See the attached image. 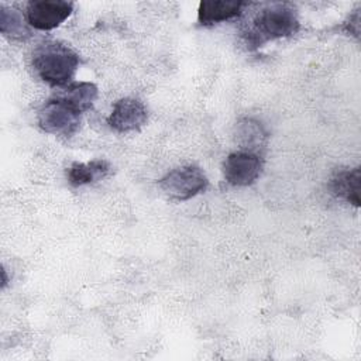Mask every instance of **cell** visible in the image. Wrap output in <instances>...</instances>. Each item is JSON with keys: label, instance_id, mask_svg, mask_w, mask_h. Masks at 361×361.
Masks as SVG:
<instances>
[{"label": "cell", "instance_id": "6", "mask_svg": "<svg viewBox=\"0 0 361 361\" xmlns=\"http://www.w3.org/2000/svg\"><path fill=\"white\" fill-rule=\"evenodd\" d=\"M264 162L252 151H235L223 162V176L233 186H250L262 172Z\"/></svg>", "mask_w": 361, "mask_h": 361}, {"label": "cell", "instance_id": "11", "mask_svg": "<svg viewBox=\"0 0 361 361\" xmlns=\"http://www.w3.org/2000/svg\"><path fill=\"white\" fill-rule=\"evenodd\" d=\"M55 93L83 114L93 107L99 90L92 82H72Z\"/></svg>", "mask_w": 361, "mask_h": 361}, {"label": "cell", "instance_id": "4", "mask_svg": "<svg viewBox=\"0 0 361 361\" xmlns=\"http://www.w3.org/2000/svg\"><path fill=\"white\" fill-rule=\"evenodd\" d=\"M209 185L207 176L196 165H185L165 173L159 180V189L172 200L185 202L204 192Z\"/></svg>", "mask_w": 361, "mask_h": 361}, {"label": "cell", "instance_id": "3", "mask_svg": "<svg viewBox=\"0 0 361 361\" xmlns=\"http://www.w3.org/2000/svg\"><path fill=\"white\" fill-rule=\"evenodd\" d=\"M82 113L54 93L37 111L38 127L48 134L71 138L80 127Z\"/></svg>", "mask_w": 361, "mask_h": 361}, {"label": "cell", "instance_id": "1", "mask_svg": "<svg viewBox=\"0 0 361 361\" xmlns=\"http://www.w3.org/2000/svg\"><path fill=\"white\" fill-rule=\"evenodd\" d=\"M79 63V55L61 41H44L31 54L35 75L51 87H65L72 83Z\"/></svg>", "mask_w": 361, "mask_h": 361}, {"label": "cell", "instance_id": "13", "mask_svg": "<svg viewBox=\"0 0 361 361\" xmlns=\"http://www.w3.org/2000/svg\"><path fill=\"white\" fill-rule=\"evenodd\" d=\"M0 31L13 41H25L31 32L20 11L11 7H0Z\"/></svg>", "mask_w": 361, "mask_h": 361}, {"label": "cell", "instance_id": "8", "mask_svg": "<svg viewBox=\"0 0 361 361\" xmlns=\"http://www.w3.org/2000/svg\"><path fill=\"white\" fill-rule=\"evenodd\" d=\"M245 6L247 3L240 0H203L197 8V23L207 27L233 20L243 13Z\"/></svg>", "mask_w": 361, "mask_h": 361}, {"label": "cell", "instance_id": "7", "mask_svg": "<svg viewBox=\"0 0 361 361\" xmlns=\"http://www.w3.org/2000/svg\"><path fill=\"white\" fill-rule=\"evenodd\" d=\"M148 110L145 104L134 97H121L114 102L113 109L107 117L109 127L118 133L126 134L138 131L147 124Z\"/></svg>", "mask_w": 361, "mask_h": 361}, {"label": "cell", "instance_id": "5", "mask_svg": "<svg viewBox=\"0 0 361 361\" xmlns=\"http://www.w3.org/2000/svg\"><path fill=\"white\" fill-rule=\"evenodd\" d=\"M73 11V3L65 0H31L25 6L27 24L39 31L59 27Z\"/></svg>", "mask_w": 361, "mask_h": 361}, {"label": "cell", "instance_id": "12", "mask_svg": "<svg viewBox=\"0 0 361 361\" xmlns=\"http://www.w3.org/2000/svg\"><path fill=\"white\" fill-rule=\"evenodd\" d=\"M235 138L243 148H245L244 151H252L265 144L268 133L259 121L254 118H243L235 126Z\"/></svg>", "mask_w": 361, "mask_h": 361}, {"label": "cell", "instance_id": "10", "mask_svg": "<svg viewBox=\"0 0 361 361\" xmlns=\"http://www.w3.org/2000/svg\"><path fill=\"white\" fill-rule=\"evenodd\" d=\"M110 164L106 159H92L89 162H73L66 169V179L71 186L79 188L106 178L110 172Z\"/></svg>", "mask_w": 361, "mask_h": 361}, {"label": "cell", "instance_id": "9", "mask_svg": "<svg viewBox=\"0 0 361 361\" xmlns=\"http://www.w3.org/2000/svg\"><path fill=\"white\" fill-rule=\"evenodd\" d=\"M329 189L336 197L358 207L361 190V168L355 166L353 169L337 171L330 178Z\"/></svg>", "mask_w": 361, "mask_h": 361}, {"label": "cell", "instance_id": "2", "mask_svg": "<svg viewBox=\"0 0 361 361\" xmlns=\"http://www.w3.org/2000/svg\"><path fill=\"white\" fill-rule=\"evenodd\" d=\"M300 28L298 13L288 3H272L262 7L254 16L251 25L245 31L247 45L252 49L269 41L286 38Z\"/></svg>", "mask_w": 361, "mask_h": 361}]
</instances>
